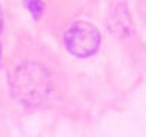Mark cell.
Listing matches in <instances>:
<instances>
[{"label":"cell","mask_w":146,"mask_h":137,"mask_svg":"<svg viewBox=\"0 0 146 137\" xmlns=\"http://www.w3.org/2000/svg\"><path fill=\"white\" fill-rule=\"evenodd\" d=\"M10 87L17 101L33 107L47 99L52 90V77L47 68L40 63L26 61L15 70Z\"/></svg>","instance_id":"6da1fadb"},{"label":"cell","mask_w":146,"mask_h":137,"mask_svg":"<svg viewBox=\"0 0 146 137\" xmlns=\"http://www.w3.org/2000/svg\"><path fill=\"white\" fill-rule=\"evenodd\" d=\"M64 47L73 56L85 59L96 53L100 44L99 30L88 22H75L64 32Z\"/></svg>","instance_id":"7a4b0ae2"},{"label":"cell","mask_w":146,"mask_h":137,"mask_svg":"<svg viewBox=\"0 0 146 137\" xmlns=\"http://www.w3.org/2000/svg\"><path fill=\"white\" fill-rule=\"evenodd\" d=\"M109 24H110L112 30L116 32V33H120V34L127 33V29L130 27V19H129L126 6H125L123 3H119V5L112 10L110 23H109Z\"/></svg>","instance_id":"3957f363"},{"label":"cell","mask_w":146,"mask_h":137,"mask_svg":"<svg viewBox=\"0 0 146 137\" xmlns=\"http://www.w3.org/2000/svg\"><path fill=\"white\" fill-rule=\"evenodd\" d=\"M25 7L35 19H40L44 12V3L42 0H25Z\"/></svg>","instance_id":"277c9868"},{"label":"cell","mask_w":146,"mask_h":137,"mask_svg":"<svg viewBox=\"0 0 146 137\" xmlns=\"http://www.w3.org/2000/svg\"><path fill=\"white\" fill-rule=\"evenodd\" d=\"M2 29H3V13L2 9H0V33H2Z\"/></svg>","instance_id":"5b68a950"},{"label":"cell","mask_w":146,"mask_h":137,"mask_svg":"<svg viewBox=\"0 0 146 137\" xmlns=\"http://www.w3.org/2000/svg\"><path fill=\"white\" fill-rule=\"evenodd\" d=\"M0 63H2V49H0Z\"/></svg>","instance_id":"8992f818"}]
</instances>
